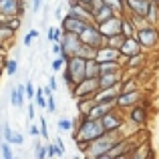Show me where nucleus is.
Returning <instances> with one entry per match:
<instances>
[{
	"label": "nucleus",
	"mask_w": 159,
	"mask_h": 159,
	"mask_svg": "<svg viewBox=\"0 0 159 159\" xmlns=\"http://www.w3.org/2000/svg\"><path fill=\"white\" fill-rule=\"evenodd\" d=\"M26 2L22 0H0V18H8V16H22L26 10Z\"/></svg>",
	"instance_id": "obj_8"
},
{
	"label": "nucleus",
	"mask_w": 159,
	"mask_h": 159,
	"mask_svg": "<svg viewBox=\"0 0 159 159\" xmlns=\"http://www.w3.org/2000/svg\"><path fill=\"white\" fill-rule=\"evenodd\" d=\"M85 77H99V62L95 58H89L85 62Z\"/></svg>",
	"instance_id": "obj_26"
},
{
	"label": "nucleus",
	"mask_w": 159,
	"mask_h": 159,
	"mask_svg": "<svg viewBox=\"0 0 159 159\" xmlns=\"http://www.w3.org/2000/svg\"><path fill=\"white\" fill-rule=\"evenodd\" d=\"M121 16H123V14H113V16H109L107 20H103V22L97 24L99 30L103 32L105 39H109V36L119 34V32H121Z\"/></svg>",
	"instance_id": "obj_12"
},
{
	"label": "nucleus",
	"mask_w": 159,
	"mask_h": 159,
	"mask_svg": "<svg viewBox=\"0 0 159 159\" xmlns=\"http://www.w3.org/2000/svg\"><path fill=\"white\" fill-rule=\"evenodd\" d=\"M52 54L62 57V47H61V43H52Z\"/></svg>",
	"instance_id": "obj_47"
},
{
	"label": "nucleus",
	"mask_w": 159,
	"mask_h": 159,
	"mask_svg": "<svg viewBox=\"0 0 159 159\" xmlns=\"http://www.w3.org/2000/svg\"><path fill=\"white\" fill-rule=\"evenodd\" d=\"M149 0H125V12L127 14H141V16H147L149 10Z\"/></svg>",
	"instance_id": "obj_16"
},
{
	"label": "nucleus",
	"mask_w": 159,
	"mask_h": 159,
	"mask_svg": "<svg viewBox=\"0 0 159 159\" xmlns=\"http://www.w3.org/2000/svg\"><path fill=\"white\" fill-rule=\"evenodd\" d=\"M113 107H115V101H95L93 107L89 109V113H87L85 117H89V119H101V117L105 115L107 111H111Z\"/></svg>",
	"instance_id": "obj_17"
},
{
	"label": "nucleus",
	"mask_w": 159,
	"mask_h": 159,
	"mask_svg": "<svg viewBox=\"0 0 159 159\" xmlns=\"http://www.w3.org/2000/svg\"><path fill=\"white\" fill-rule=\"evenodd\" d=\"M39 127H40V137L48 139L51 135H48V125H47V119H44V117H40V125H39Z\"/></svg>",
	"instance_id": "obj_41"
},
{
	"label": "nucleus",
	"mask_w": 159,
	"mask_h": 159,
	"mask_svg": "<svg viewBox=\"0 0 159 159\" xmlns=\"http://www.w3.org/2000/svg\"><path fill=\"white\" fill-rule=\"evenodd\" d=\"M73 131H75V135H73L75 143L81 147V151H85L87 143H91L93 139H97L105 129H103V125H101V121H99V119H89V117L83 115L81 117V123H79Z\"/></svg>",
	"instance_id": "obj_1"
},
{
	"label": "nucleus",
	"mask_w": 159,
	"mask_h": 159,
	"mask_svg": "<svg viewBox=\"0 0 159 159\" xmlns=\"http://www.w3.org/2000/svg\"><path fill=\"white\" fill-rule=\"evenodd\" d=\"M57 101H54V97H52V95H48V97H47V111L48 113H57Z\"/></svg>",
	"instance_id": "obj_42"
},
{
	"label": "nucleus",
	"mask_w": 159,
	"mask_h": 159,
	"mask_svg": "<svg viewBox=\"0 0 159 159\" xmlns=\"http://www.w3.org/2000/svg\"><path fill=\"white\" fill-rule=\"evenodd\" d=\"M105 4L113 8L115 14H125V0H105Z\"/></svg>",
	"instance_id": "obj_29"
},
{
	"label": "nucleus",
	"mask_w": 159,
	"mask_h": 159,
	"mask_svg": "<svg viewBox=\"0 0 159 159\" xmlns=\"http://www.w3.org/2000/svg\"><path fill=\"white\" fill-rule=\"evenodd\" d=\"M79 39L83 44H89L93 48H101L103 44H107V39L103 36V32L99 30V26L95 22H89L81 32H79Z\"/></svg>",
	"instance_id": "obj_4"
},
{
	"label": "nucleus",
	"mask_w": 159,
	"mask_h": 159,
	"mask_svg": "<svg viewBox=\"0 0 159 159\" xmlns=\"http://www.w3.org/2000/svg\"><path fill=\"white\" fill-rule=\"evenodd\" d=\"M57 127H58V131H73V119L62 117V119L57 121Z\"/></svg>",
	"instance_id": "obj_34"
},
{
	"label": "nucleus",
	"mask_w": 159,
	"mask_h": 159,
	"mask_svg": "<svg viewBox=\"0 0 159 159\" xmlns=\"http://www.w3.org/2000/svg\"><path fill=\"white\" fill-rule=\"evenodd\" d=\"M66 12L79 16V18L85 20V22H93V12H91V8L87 6L85 2H73V0H69V10Z\"/></svg>",
	"instance_id": "obj_14"
},
{
	"label": "nucleus",
	"mask_w": 159,
	"mask_h": 159,
	"mask_svg": "<svg viewBox=\"0 0 159 159\" xmlns=\"http://www.w3.org/2000/svg\"><path fill=\"white\" fill-rule=\"evenodd\" d=\"M121 137H123L121 129L119 131H103L97 139H93L91 143H87V147H85L83 153H85L87 157H93V159H103V155H105Z\"/></svg>",
	"instance_id": "obj_2"
},
{
	"label": "nucleus",
	"mask_w": 159,
	"mask_h": 159,
	"mask_svg": "<svg viewBox=\"0 0 159 159\" xmlns=\"http://www.w3.org/2000/svg\"><path fill=\"white\" fill-rule=\"evenodd\" d=\"M121 34H123L125 39H127V36H135V26H133L129 14H123V16H121Z\"/></svg>",
	"instance_id": "obj_22"
},
{
	"label": "nucleus",
	"mask_w": 159,
	"mask_h": 159,
	"mask_svg": "<svg viewBox=\"0 0 159 159\" xmlns=\"http://www.w3.org/2000/svg\"><path fill=\"white\" fill-rule=\"evenodd\" d=\"M24 99H26V95H24V85L12 87V91H10V103L12 105H14L16 109H22Z\"/></svg>",
	"instance_id": "obj_20"
},
{
	"label": "nucleus",
	"mask_w": 159,
	"mask_h": 159,
	"mask_svg": "<svg viewBox=\"0 0 159 159\" xmlns=\"http://www.w3.org/2000/svg\"><path fill=\"white\" fill-rule=\"evenodd\" d=\"M28 133H30L32 137H40V127H36V125H28Z\"/></svg>",
	"instance_id": "obj_46"
},
{
	"label": "nucleus",
	"mask_w": 159,
	"mask_h": 159,
	"mask_svg": "<svg viewBox=\"0 0 159 159\" xmlns=\"http://www.w3.org/2000/svg\"><path fill=\"white\" fill-rule=\"evenodd\" d=\"M149 2H157V4H159V0H149Z\"/></svg>",
	"instance_id": "obj_52"
},
{
	"label": "nucleus",
	"mask_w": 159,
	"mask_h": 159,
	"mask_svg": "<svg viewBox=\"0 0 159 159\" xmlns=\"http://www.w3.org/2000/svg\"><path fill=\"white\" fill-rule=\"evenodd\" d=\"M123 39H125V36L121 34V32H119V34H113V36H109V39H107V44H111V47L119 48L121 43H123Z\"/></svg>",
	"instance_id": "obj_37"
},
{
	"label": "nucleus",
	"mask_w": 159,
	"mask_h": 159,
	"mask_svg": "<svg viewBox=\"0 0 159 159\" xmlns=\"http://www.w3.org/2000/svg\"><path fill=\"white\" fill-rule=\"evenodd\" d=\"M30 2H32V6H30V12H34V14H36V12L40 10V6H43V0H30Z\"/></svg>",
	"instance_id": "obj_45"
},
{
	"label": "nucleus",
	"mask_w": 159,
	"mask_h": 159,
	"mask_svg": "<svg viewBox=\"0 0 159 159\" xmlns=\"http://www.w3.org/2000/svg\"><path fill=\"white\" fill-rule=\"evenodd\" d=\"M48 157H62L65 155V143L61 141V137H58L54 143H48Z\"/></svg>",
	"instance_id": "obj_24"
},
{
	"label": "nucleus",
	"mask_w": 159,
	"mask_h": 159,
	"mask_svg": "<svg viewBox=\"0 0 159 159\" xmlns=\"http://www.w3.org/2000/svg\"><path fill=\"white\" fill-rule=\"evenodd\" d=\"M135 89H139V87H137V81L133 77L127 79V81H125V79L121 81V91H135Z\"/></svg>",
	"instance_id": "obj_36"
},
{
	"label": "nucleus",
	"mask_w": 159,
	"mask_h": 159,
	"mask_svg": "<svg viewBox=\"0 0 159 159\" xmlns=\"http://www.w3.org/2000/svg\"><path fill=\"white\" fill-rule=\"evenodd\" d=\"M0 141H4L2 139V123H0Z\"/></svg>",
	"instance_id": "obj_50"
},
{
	"label": "nucleus",
	"mask_w": 159,
	"mask_h": 159,
	"mask_svg": "<svg viewBox=\"0 0 159 159\" xmlns=\"http://www.w3.org/2000/svg\"><path fill=\"white\" fill-rule=\"evenodd\" d=\"M87 24H89V22H85V20H81L79 16L69 14V12H66V14L62 16V20H61V30L62 32H73V34H79Z\"/></svg>",
	"instance_id": "obj_11"
},
{
	"label": "nucleus",
	"mask_w": 159,
	"mask_h": 159,
	"mask_svg": "<svg viewBox=\"0 0 159 159\" xmlns=\"http://www.w3.org/2000/svg\"><path fill=\"white\" fill-rule=\"evenodd\" d=\"M79 57H83L85 61H89V58H95V54H97V48H93V47H89V44H81L79 47V51H77Z\"/></svg>",
	"instance_id": "obj_28"
},
{
	"label": "nucleus",
	"mask_w": 159,
	"mask_h": 159,
	"mask_svg": "<svg viewBox=\"0 0 159 159\" xmlns=\"http://www.w3.org/2000/svg\"><path fill=\"white\" fill-rule=\"evenodd\" d=\"M113 14H115V12H113V8L109 6V4H105V6H101V8H99V10L93 14V22H95V24H99V22L107 20L109 16H113Z\"/></svg>",
	"instance_id": "obj_23"
},
{
	"label": "nucleus",
	"mask_w": 159,
	"mask_h": 159,
	"mask_svg": "<svg viewBox=\"0 0 159 159\" xmlns=\"http://www.w3.org/2000/svg\"><path fill=\"white\" fill-rule=\"evenodd\" d=\"M149 119V113H147V107L141 105V103H137V105L131 107V113H129V121H131L133 125H137V127H143L145 123H147Z\"/></svg>",
	"instance_id": "obj_15"
},
{
	"label": "nucleus",
	"mask_w": 159,
	"mask_h": 159,
	"mask_svg": "<svg viewBox=\"0 0 159 159\" xmlns=\"http://www.w3.org/2000/svg\"><path fill=\"white\" fill-rule=\"evenodd\" d=\"M4 141H8L10 145H24V135H20L18 131H10V135Z\"/></svg>",
	"instance_id": "obj_30"
},
{
	"label": "nucleus",
	"mask_w": 159,
	"mask_h": 159,
	"mask_svg": "<svg viewBox=\"0 0 159 159\" xmlns=\"http://www.w3.org/2000/svg\"><path fill=\"white\" fill-rule=\"evenodd\" d=\"M145 18H147V22L153 24V26L159 22V4L157 2H151V4H149V10H147V16H145Z\"/></svg>",
	"instance_id": "obj_25"
},
{
	"label": "nucleus",
	"mask_w": 159,
	"mask_h": 159,
	"mask_svg": "<svg viewBox=\"0 0 159 159\" xmlns=\"http://www.w3.org/2000/svg\"><path fill=\"white\" fill-rule=\"evenodd\" d=\"M0 151H2L4 159H12L14 157V151H12V145L8 141H0Z\"/></svg>",
	"instance_id": "obj_32"
},
{
	"label": "nucleus",
	"mask_w": 159,
	"mask_h": 159,
	"mask_svg": "<svg viewBox=\"0 0 159 159\" xmlns=\"http://www.w3.org/2000/svg\"><path fill=\"white\" fill-rule=\"evenodd\" d=\"M14 34H16V30H12L8 24H4L2 20H0V44H4V47H10V43L14 40Z\"/></svg>",
	"instance_id": "obj_21"
},
{
	"label": "nucleus",
	"mask_w": 159,
	"mask_h": 159,
	"mask_svg": "<svg viewBox=\"0 0 159 159\" xmlns=\"http://www.w3.org/2000/svg\"><path fill=\"white\" fill-rule=\"evenodd\" d=\"M36 36H39V30H36V28H30V30H28L26 34H24L22 44H24V47H32V40H34Z\"/></svg>",
	"instance_id": "obj_35"
},
{
	"label": "nucleus",
	"mask_w": 159,
	"mask_h": 159,
	"mask_svg": "<svg viewBox=\"0 0 159 159\" xmlns=\"http://www.w3.org/2000/svg\"><path fill=\"white\" fill-rule=\"evenodd\" d=\"M0 54H6V47L4 44H0Z\"/></svg>",
	"instance_id": "obj_49"
},
{
	"label": "nucleus",
	"mask_w": 159,
	"mask_h": 159,
	"mask_svg": "<svg viewBox=\"0 0 159 159\" xmlns=\"http://www.w3.org/2000/svg\"><path fill=\"white\" fill-rule=\"evenodd\" d=\"M36 157L39 159H47L48 157V147L47 145H40V147L36 149Z\"/></svg>",
	"instance_id": "obj_43"
},
{
	"label": "nucleus",
	"mask_w": 159,
	"mask_h": 159,
	"mask_svg": "<svg viewBox=\"0 0 159 159\" xmlns=\"http://www.w3.org/2000/svg\"><path fill=\"white\" fill-rule=\"evenodd\" d=\"M73 2H85L87 4V0H73Z\"/></svg>",
	"instance_id": "obj_51"
},
{
	"label": "nucleus",
	"mask_w": 159,
	"mask_h": 159,
	"mask_svg": "<svg viewBox=\"0 0 159 159\" xmlns=\"http://www.w3.org/2000/svg\"><path fill=\"white\" fill-rule=\"evenodd\" d=\"M32 119H36V105L28 101V121H32Z\"/></svg>",
	"instance_id": "obj_44"
},
{
	"label": "nucleus",
	"mask_w": 159,
	"mask_h": 159,
	"mask_svg": "<svg viewBox=\"0 0 159 159\" xmlns=\"http://www.w3.org/2000/svg\"><path fill=\"white\" fill-rule=\"evenodd\" d=\"M101 89L99 87V77H85L83 81H79L75 85V89L70 91L75 99H83V97H95V93Z\"/></svg>",
	"instance_id": "obj_5"
},
{
	"label": "nucleus",
	"mask_w": 159,
	"mask_h": 159,
	"mask_svg": "<svg viewBox=\"0 0 159 159\" xmlns=\"http://www.w3.org/2000/svg\"><path fill=\"white\" fill-rule=\"evenodd\" d=\"M87 6H89L91 12L95 14V12H97L101 6H105V0H87Z\"/></svg>",
	"instance_id": "obj_39"
},
{
	"label": "nucleus",
	"mask_w": 159,
	"mask_h": 159,
	"mask_svg": "<svg viewBox=\"0 0 159 159\" xmlns=\"http://www.w3.org/2000/svg\"><path fill=\"white\" fill-rule=\"evenodd\" d=\"M95 61H97V62H107V61H121V62H123V57H121L119 48L111 47V44H103L101 48H97Z\"/></svg>",
	"instance_id": "obj_13"
},
{
	"label": "nucleus",
	"mask_w": 159,
	"mask_h": 159,
	"mask_svg": "<svg viewBox=\"0 0 159 159\" xmlns=\"http://www.w3.org/2000/svg\"><path fill=\"white\" fill-rule=\"evenodd\" d=\"M129 18H131L135 30H137V28H143V26H147V24H149L147 18H145V16H141V14H129Z\"/></svg>",
	"instance_id": "obj_31"
},
{
	"label": "nucleus",
	"mask_w": 159,
	"mask_h": 159,
	"mask_svg": "<svg viewBox=\"0 0 159 159\" xmlns=\"http://www.w3.org/2000/svg\"><path fill=\"white\" fill-rule=\"evenodd\" d=\"M34 85H32V81H28L26 85H24V95H26V99L28 101H32V99H34Z\"/></svg>",
	"instance_id": "obj_40"
},
{
	"label": "nucleus",
	"mask_w": 159,
	"mask_h": 159,
	"mask_svg": "<svg viewBox=\"0 0 159 159\" xmlns=\"http://www.w3.org/2000/svg\"><path fill=\"white\" fill-rule=\"evenodd\" d=\"M4 73L14 77V75L18 73V58H6V61H4Z\"/></svg>",
	"instance_id": "obj_27"
},
{
	"label": "nucleus",
	"mask_w": 159,
	"mask_h": 159,
	"mask_svg": "<svg viewBox=\"0 0 159 159\" xmlns=\"http://www.w3.org/2000/svg\"><path fill=\"white\" fill-rule=\"evenodd\" d=\"M99 121H101L105 131H119L125 125V117H123V113H121V109H117V107H113L111 111H107Z\"/></svg>",
	"instance_id": "obj_7"
},
{
	"label": "nucleus",
	"mask_w": 159,
	"mask_h": 159,
	"mask_svg": "<svg viewBox=\"0 0 159 159\" xmlns=\"http://www.w3.org/2000/svg\"><path fill=\"white\" fill-rule=\"evenodd\" d=\"M48 87L52 89V93L58 89V83H57V79H54V77H51V79H48Z\"/></svg>",
	"instance_id": "obj_48"
},
{
	"label": "nucleus",
	"mask_w": 159,
	"mask_h": 159,
	"mask_svg": "<svg viewBox=\"0 0 159 159\" xmlns=\"http://www.w3.org/2000/svg\"><path fill=\"white\" fill-rule=\"evenodd\" d=\"M139 101H141V91L139 89H135V91H121V93L117 95V99H115V107L123 111V109H131Z\"/></svg>",
	"instance_id": "obj_10"
},
{
	"label": "nucleus",
	"mask_w": 159,
	"mask_h": 159,
	"mask_svg": "<svg viewBox=\"0 0 159 159\" xmlns=\"http://www.w3.org/2000/svg\"><path fill=\"white\" fill-rule=\"evenodd\" d=\"M61 36H62L61 26H51L48 28V40H51V43H61Z\"/></svg>",
	"instance_id": "obj_33"
},
{
	"label": "nucleus",
	"mask_w": 159,
	"mask_h": 159,
	"mask_svg": "<svg viewBox=\"0 0 159 159\" xmlns=\"http://www.w3.org/2000/svg\"><path fill=\"white\" fill-rule=\"evenodd\" d=\"M81 39H79V34H73V32H62L61 36V47H62V58H69L73 57V54H77L79 47H81Z\"/></svg>",
	"instance_id": "obj_9"
},
{
	"label": "nucleus",
	"mask_w": 159,
	"mask_h": 159,
	"mask_svg": "<svg viewBox=\"0 0 159 159\" xmlns=\"http://www.w3.org/2000/svg\"><path fill=\"white\" fill-rule=\"evenodd\" d=\"M85 58L79 57V54H73V57H69L65 61V70H62V79H65L66 87H69L70 91L75 89V85H77L79 81H83L85 79Z\"/></svg>",
	"instance_id": "obj_3"
},
{
	"label": "nucleus",
	"mask_w": 159,
	"mask_h": 159,
	"mask_svg": "<svg viewBox=\"0 0 159 159\" xmlns=\"http://www.w3.org/2000/svg\"><path fill=\"white\" fill-rule=\"evenodd\" d=\"M51 66H52V73H61V70L65 69V58H62V57H57V58L52 61Z\"/></svg>",
	"instance_id": "obj_38"
},
{
	"label": "nucleus",
	"mask_w": 159,
	"mask_h": 159,
	"mask_svg": "<svg viewBox=\"0 0 159 159\" xmlns=\"http://www.w3.org/2000/svg\"><path fill=\"white\" fill-rule=\"evenodd\" d=\"M119 52H121V57H123V58H127V57H131V54L141 52V44L137 43L135 36H127V39H123V43H121Z\"/></svg>",
	"instance_id": "obj_18"
},
{
	"label": "nucleus",
	"mask_w": 159,
	"mask_h": 159,
	"mask_svg": "<svg viewBox=\"0 0 159 159\" xmlns=\"http://www.w3.org/2000/svg\"><path fill=\"white\" fill-rule=\"evenodd\" d=\"M135 39L141 44V48H153L159 44V30L153 24H147V26L135 30Z\"/></svg>",
	"instance_id": "obj_6"
},
{
	"label": "nucleus",
	"mask_w": 159,
	"mask_h": 159,
	"mask_svg": "<svg viewBox=\"0 0 159 159\" xmlns=\"http://www.w3.org/2000/svg\"><path fill=\"white\" fill-rule=\"evenodd\" d=\"M123 81V70H113V73H101L99 75V87L107 89V87H115Z\"/></svg>",
	"instance_id": "obj_19"
}]
</instances>
